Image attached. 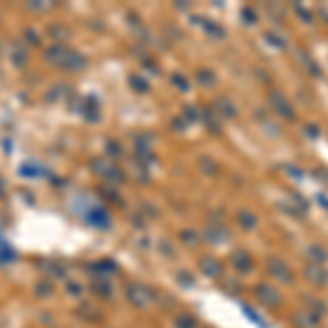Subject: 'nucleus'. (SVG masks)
<instances>
[{
	"instance_id": "obj_1",
	"label": "nucleus",
	"mask_w": 328,
	"mask_h": 328,
	"mask_svg": "<svg viewBox=\"0 0 328 328\" xmlns=\"http://www.w3.org/2000/svg\"><path fill=\"white\" fill-rule=\"evenodd\" d=\"M271 98L276 101V112H280L282 116H287V118H293V110H291V105H289L285 101V96H278V94H271Z\"/></svg>"
}]
</instances>
